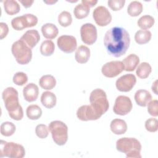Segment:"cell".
I'll return each instance as SVG.
<instances>
[{
	"instance_id": "6da1fadb",
	"label": "cell",
	"mask_w": 158,
	"mask_h": 158,
	"mask_svg": "<svg viewBox=\"0 0 158 158\" xmlns=\"http://www.w3.org/2000/svg\"><path fill=\"white\" fill-rule=\"evenodd\" d=\"M104 46L107 52L115 57L124 55L130 44L128 32L122 27H113L107 31L104 38Z\"/></svg>"
},
{
	"instance_id": "7a4b0ae2",
	"label": "cell",
	"mask_w": 158,
	"mask_h": 158,
	"mask_svg": "<svg viewBox=\"0 0 158 158\" xmlns=\"http://www.w3.org/2000/svg\"><path fill=\"white\" fill-rule=\"evenodd\" d=\"M5 107L10 117L15 120H20L23 117V111L19 102V94L13 87H7L2 94Z\"/></svg>"
},
{
	"instance_id": "3957f363",
	"label": "cell",
	"mask_w": 158,
	"mask_h": 158,
	"mask_svg": "<svg viewBox=\"0 0 158 158\" xmlns=\"http://www.w3.org/2000/svg\"><path fill=\"white\" fill-rule=\"evenodd\" d=\"M116 149L119 152L125 153L127 158H141V144L135 138L124 137L116 142Z\"/></svg>"
},
{
	"instance_id": "277c9868",
	"label": "cell",
	"mask_w": 158,
	"mask_h": 158,
	"mask_svg": "<svg viewBox=\"0 0 158 158\" xmlns=\"http://www.w3.org/2000/svg\"><path fill=\"white\" fill-rule=\"evenodd\" d=\"M89 102L90 106L99 117H101L109 109V104L107 95L102 89L97 88L92 91L89 96Z\"/></svg>"
},
{
	"instance_id": "5b68a950",
	"label": "cell",
	"mask_w": 158,
	"mask_h": 158,
	"mask_svg": "<svg viewBox=\"0 0 158 158\" xmlns=\"http://www.w3.org/2000/svg\"><path fill=\"white\" fill-rule=\"evenodd\" d=\"M11 51L16 61L19 64L25 65L31 61L32 58L31 49L21 39L12 44Z\"/></svg>"
},
{
	"instance_id": "8992f818",
	"label": "cell",
	"mask_w": 158,
	"mask_h": 158,
	"mask_svg": "<svg viewBox=\"0 0 158 158\" xmlns=\"http://www.w3.org/2000/svg\"><path fill=\"white\" fill-rule=\"evenodd\" d=\"M49 130L51 131L54 142L59 145H64L68 139V127L62 121H52L49 126Z\"/></svg>"
},
{
	"instance_id": "52a82bcc",
	"label": "cell",
	"mask_w": 158,
	"mask_h": 158,
	"mask_svg": "<svg viewBox=\"0 0 158 158\" xmlns=\"http://www.w3.org/2000/svg\"><path fill=\"white\" fill-rule=\"evenodd\" d=\"M25 155V150L23 146L14 142H7L1 140L0 142V157H7L10 158H22Z\"/></svg>"
},
{
	"instance_id": "ba28073f",
	"label": "cell",
	"mask_w": 158,
	"mask_h": 158,
	"mask_svg": "<svg viewBox=\"0 0 158 158\" xmlns=\"http://www.w3.org/2000/svg\"><path fill=\"white\" fill-rule=\"evenodd\" d=\"M37 23V17L31 14H27L22 16L15 17L11 21L12 28L17 31L23 30L26 28L34 27Z\"/></svg>"
},
{
	"instance_id": "9c48e42d",
	"label": "cell",
	"mask_w": 158,
	"mask_h": 158,
	"mask_svg": "<svg viewBox=\"0 0 158 158\" xmlns=\"http://www.w3.org/2000/svg\"><path fill=\"white\" fill-rule=\"evenodd\" d=\"M132 107L133 105L130 98L121 95L116 98L113 111L117 115H125L131 110Z\"/></svg>"
},
{
	"instance_id": "30bf717a",
	"label": "cell",
	"mask_w": 158,
	"mask_h": 158,
	"mask_svg": "<svg viewBox=\"0 0 158 158\" xmlns=\"http://www.w3.org/2000/svg\"><path fill=\"white\" fill-rule=\"evenodd\" d=\"M80 35L84 43L88 45H92L97 40V29L92 23H85L80 28Z\"/></svg>"
},
{
	"instance_id": "8fae6325",
	"label": "cell",
	"mask_w": 158,
	"mask_h": 158,
	"mask_svg": "<svg viewBox=\"0 0 158 158\" xmlns=\"http://www.w3.org/2000/svg\"><path fill=\"white\" fill-rule=\"evenodd\" d=\"M93 17L96 23L100 27L109 25L112 21V15L109 10L104 6H98L93 13Z\"/></svg>"
},
{
	"instance_id": "7c38bea8",
	"label": "cell",
	"mask_w": 158,
	"mask_h": 158,
	"mask_svg": "<svg viewBox=\"0 0 158 158\" xmlns=\"http://www.w3.org/2000/svg\"><path fill=\"white\" fill-rule=\"evenodd\" d=\"M124 70L122 62L119 60L110 61L103 65L101 69L102 73L107 78L117 77Z\"/></svg>"
},
{
	"instance_id": "4fadbf2b",
	"label": "cell",
	"mask_w": 158,
	"mask_h": 158,
	"mask_svg": "<svg viewBox=\"0 0 158 158\" xmlns=\"http://www.w3.org/2000/svg\"><path fill=\"white\" fill-rule=\"evenodd\" d=\"M57 44L59 49L65 53H72L77 48V40L73 36L62 35L58 38Z\"/></svg>"
},
{
	"instance_id": "5bb4252c",
	"label": "cell",
	"mask_w": 158,
	"mask_h": 158,
	"mask_svg": "<svg viewBox=\"0 0 158 158\" xmlns=\"http://www.w3.org/2000/svg\"><path fill=\"white\" fill-rule=\"evenodd\" d=\"M136 82V78L133 74H125L118 78L115 86L117 89L121 92H128L133 88Z\"/></svg>"
},
{
	"instance_id": "9a60e30c",
	"label": "cell",
	"mask_w": 158,
	"mask_h": 158,
	"mask_svg": "<svg viewBox=\"0 0 158 158\" xmlns=\"http://www.w3.org/2000/svg\"><path fill=\"white\" fill-rule=\"evenodd\" d=\"M77 116L79 120L82 121L96 120L101 117L94 112L90 105H83L80 107L77 111Z\"/></svg>"
},
{
	"instance_id": "2e32d148",
	"label": "cell",
	"mask_w": 158,
	"mask_h": 158,
	"mask_svg": "<svg viewBox=\"0 0 158 158\" xmlns=\"http://www.w3.org/2000/svg\"><path fill=\"white\" fill-rule=\"evenodd\" d=\"M38 87L33 83H30L23 88V95L24 99L28 102H31L36 101L38 97Z\"/></svg>"
},
{
	"instance_id": "e0dca14e",
	"label": "cell",
	"mask_w": 158,
	"mask_h": 158,
	"mask_svg": "<svg viewBox=\"0 0 158 158\" xmlns=\"http://www.w3.org/2000/svg\"><path fill=\"white\" fill-rule=\"evenodd\" d=\"M31 49L33 48L40 40L38 31L36 30H30L27 31L20 38Z\"/></svg>"
},
{
	"instance_id": "ac0fdd59",
	"label": "cell",
	"mask_w": 158,
	"mask_h": 158,
	"mask_svg": "<svg viewBox=\"0 0 158 158\" xmlns=\"http://www.w3.org/2000/svg\"><path fill=\"white\" fill-rule=\"evenodd\" d=\"M135 100L136 104L141 107H146L151 101V93L146 89H139L135 94Z\"/></svg>"
},
{
	"instance_id": "d6986e66",
	"label": "cell",
	"mask_w": 158,
	"mask_h": 158,
	"mask_svg": "<svg viewBox=\"0 0 158 158\" xmlns=\"http://www.w3.org/2000/svg\"><path fill=\"white\" fill-rule=\"evenodd\" d=\"M90 57L89 49L84 45L80 46L76 50L75 58L76 61L79 64L86 63Z\"/></svg>"
},
{
	"instance_id": "ffe728a7",
	"label": "cell",
	"mask_w": 158,
	"mask_h": 158,
	"mask_svg": "<svg viewBox=\"0 0 158 158\" xmlns=\"http://www.w3.org/2000/svg\"><path fill=\"white\" fill-rule=\"evenodd\" d=\"M111 131L115 135H123L127 130V124L125 120L115 118L112 120L110 125Z\"/></svg>"
},
{
	"instance_id": "44dd1931",
	"label": "cell",
	"mask_w": 158,
	"mask_h": 158,
	"mask_svg": "<svg viewBox=\"0 0 158 158\" xmlns=\"http://www.w3.org/2000/svg\"><path fill=\"white\" fill-rule=\"evenodd\" d=\"M122 63L123 64L124 70L125 71L132 72L139 64V58L137 55L135 54H131L123 60Z\"/></svg>"
},
{
	"instance_id": "7402d4cb",
	"label": "cell",
	"mask_w": 158,
	"mask_h": 158,
	"mask_svg": "<svg viewBox=\"0 0 158 158\" xmlns=\"http://www.w3.org/2000/svg\"><path fill=\"white\" fill-rule=\"evenodd\" d=\"M41 32L44 38L46 39L52 40L57 36L59 30L57 27L54 24L47 23L42 26Z\"/></svg>"
},
{
	"instance_id": "603a6c76",
	"label": "cell",
	"mask_w": 158,
	"mask_h": 158,
	"mask_svg": "<svg viewBox=\"0 0 158 158\" xmlns=\"http://www.w3.org/2000/svg\"><path fill=\"white\" fill-rule=\"evenodd\" d=\"M57 102L56 95L51 91H44L41 96V102L43 106L48 109L54 107Z\"/></svg>"
},
{
	"instance_id": "cb8c5ba5",
	"label": "cell",
	"mask_w": 158,
	"mask_h": 158,
	"mask_svg": "<svg viewBox=\"0 0 158 158\" xmlns=\"http://www.w3.org/2000/svg\"><path fill=\"white\" fill-rule=\"evenodd\" d=\"M39 84L43 89L50 90L55 87L56 85V80L52 75H45L40 78Z\"/></svg>"
},
{
	"instance_id": "d4e9b609",
	"label": "cell",
	"mask_w": 158,
	"mask_h": 158,
	"mask_svg": "<svg viewBox=\"0 0 158 158\" xmlns=\"http://www.w3.org/2000/svg\"><path fill=\"white\" fill-rule=\"evenodd\" d=\"M151 32L147 30H139L135 35V40L139 44L148 43L151 39Z\"/></svg>"
},
{
	"instance_id": "484cf974",
	"label": "cell",
	"mask_w": 158,
	"mask_h": 158,
	"mask_svg": "<svg viewBox=\"0 0 158 158\" xmlns=\"http://www.w3.org/2000/svg\"><path fill=\"white\" fill-rule=\"evenodd\" d=\"M3 4L5 12L10 15L16 14L20 10V5L16 1L6 0L3 2Z\"/></svg>"
},
{
	"instance_id": "4316f807",
	"label": "cell",
	"mask_w": 158,
	"mask_h": 158,
	"mask_svg": "<svg viewBox=\"0 0 158 158\" xmlns=\"http://www.w3.org/2000/svg\"><path fill=\"white\" fill-rule=\"evenodd\" d=\"M151 72L152 68L150 64L148 62H142L138 66L136 70V73L139 78L145 79L149 76Z\"/></svg>"
},
{
	"instance_id": "83f0119b",
	"label": "cell",
	"mask_w": 158,
	"mask_h": 158,
	"mask_svg": "<svg viewBox=\"0 0 158 158\" xmlns=\"http://www.w3.org/2000/svg\"><path fill=\"white\" fill-rule=\"evenodd\" d=\"M26 114L30 120H38L42 115V110L38 105H30L27 108Z\"/></svg>"
},
{
	"instance_id": "f1b7e54d",
	"label": "cell",
	"mask_w": 158,
	"mask_h": 158,
	"mask_svg": "<svg viewBox=\"0 0 158 158\" xmlns=\"http://www.w3.org/2000/svg\"><path fill=\"white\" fill-rule=\"evenodd\" d=\"M155 22L154 19L149 15H145L141 17L138 22V26L142 30H147L151 28Z\"/></svg>"
},
{
	"instance_id": "f546056e",
	"label": "cell",
	"mask_w": 158,
	"mask_h": 158,
	"mask_svg": "<svg viewBox=\"0 0 158 158\" xmlns=\"http://www.w3.org/2000/svg\"><path fill=\"white\" fill-rule=\"evenodd\" d=\"M40 49V52L43 56H50L54 52V43L51 40H45L41 43Z\"/></svg>"
},
{
	"instance_id": "4dcf8cb0",
	"label": "cell",
	"mask_w": 158,
	"mask_h": 158,
	"mask_svg": "<svg viewBox=\"0 0 158 158\" xmlns=\"http://www.w3.org/2000/svg\"><path fill=\"white\" fill-rule=\"evenodd\" d=\"M143 11L142 4L137 1L131 2L127 7V13L131 17L138 16Z\"/></svg>"
},
{
	"instance_id": "1f68e13d",
	"label": "cell",
	"mask_w": 158,
	"mask_h": 158,
	"mask_svg": "<svg viewBox=\"0 0 158 158\" xmlns=\"http://www.w3.org/2000/svg\"><path fill=\"white\" fill-rule=\"evenodd\" d=\"M89 12V7L82 3L77 5L73 10L74 15L77 19H82L86 17Z\"/></svg>"
},
{
	"instance_id": "d6a6232c",
	"label": "cell",
	"mask_w": 158,
	"mask_h": 158,
	"mask_svg": "<svg viewBox=\"0 0 158 158\" xmlns=\"http://www.w3.org/2000/svg\"><path fill=\"white\" fill-rule=\"evenodd\" d=\"M15 130V125L10 122H5L1 125V133L4 136H12Z\"/></svg>"
},
{
	"instance_id": "836d02e7",
	"label": "cell",
	"mask_w": 158,
	"mask_h": 158,
	"mask_svg": "<svg viewBox=\"0 0 158 158\" xmlns=\"http://www.w3.org/2000/svg\"><path fill=\"white\" fill-rule=\"evenodd\" d=\"M58 22L64 27L70 26L72 22V17L70 13L67 11H62L58 15Z\"/></svg>"
},
{
	"instance_id": "e575fe53",
	"label": "cell",
	"mask_w": 158,
	"mask_h": 158,
	"mask_svg": "<svg viewBox=\"0 0 158 158\" xmlns=\"http://www.w3.org/2000/svg\"><path fill=\"white\" fill-rule=\"evenodd\" d=\"M13 82L18 85L22 86L25 85L28 81V77L26 73L22 72H19L14 74L13 77Z\"/></svg>"
},
{
	"instance_id": "d590c367",
	"label": "cell",
	"mask_w": 158,
	"mask_h": 158,
	"mask_svg": "<svg viewBox=\"0 0 158 158\" xmlns=\"http://www.w3.org/2000/svg\"><path fill=\"white\" fill-rule=\"evenodd\" d=\"M49 128L44 124H39L36 127L35 133L36 136L41 139L46 138L49 135Z\"/></svg>"
},
{
	"instance_id": "8d00e7d4",
	"label": "cell",
	"mask_w": 158,
	"mask_h": 158,
	"mask_svg": "<svg viewBox=\"0 0 158 158\" xmlns=\"http://www.w3.org/2000/svg\"><path fill=\"white\" fill-rule=\"evenodd\" d=\"M145 128L149 132H156L158 130V121L155 118H149L145 122Z\"/></svg>"
},
{
	"instance_id": "74e56055",
	"label": "cell",
	"mask_w": 158,
	"mask_h": 158,
	"mask_svg": "<svg viewBox=\"0 0 158 158\" xmlns=\"http://www.w3.org/2000/svg\"><path fill=\"white\" fill-rule=\"evenodd\" d=\"M125 3V0H110L107 2L109 7L114 11H118L122 9Z\"/></svg>"
},
{
	"instance_id": "f35d334b",
	"label": "cell",
	"mask_w": 158,
	"mask_h": 158,
	"mask_svg": "<svg viewBox=\"0 0 158 158\" xmlns=\"http://www.w3.org/2000/svg\"><path fill=\"white\" fill-rule=\"evenodd\" d=\"M148 113L153 116H158V101L157 99L151 101L148 104Z\"/></svg>"
},
{
	"instance_id": "ab89813d",
	"label": "cell",
	"mask_w": 158,
	"mask_h": 158,
	"mask_svg": "<svg viewBox=\"0 0 158 158\" xmlns=\"http://www.w3.org/2000/svg\"><path fill=\"white\" fill-rule=\"evenodd\" d=\"M0 29V39L2 40L7 35L9 32V27L6 23L1 22Z\"/></svg>"
},
{
	"instance_id": "60d3db41",
	"label": "cell",
	"mask_w": 158,
	"mask_h": 158,
	"mask_svg": "<svg viewBox=\"0 0 158 158\" xmlns=\"http://www.w3.org/2000/svg\"><path fill=\"white\" fill-rule=\"evenodd\" d=\"M81 3L88 6L90 8V7H94L98 3V1H95V0H82Z\"/></svg>"
},
{
	"instance_id": "b9f144b4",
	"label": "cell",
	"mask_w": 158,
	"mask_h": 158,
	"mask_svg": "<svg viewBox=\"0 0 158 158\" xmlns=\"http://www.w3.org/2000/svg\"><path fill=\"white\" fill-rule=\"evenodd\" d=\"M19 2L23 5L25 8H28L31 6L34 2L33 0H19Z\"/></svg>"
},
{
	"instance_id": "7bdbcfd3",
	"label": "cell",
	"mask_w": 158,
	"mask_h": 158,
	"mask_svg": "<svg viewBox=\"0 0 158 158\" xmlns=\"http://www.w3.org/2000/svg\"><path fill=\"white\" fill-rule=\"evenodd\" d=\"M157 80H156L152 85V91L156 94L157 95Z\"/></svg>"
},
{
	"instance_id": "ee69618b",
	"label": "cell",
	"mask_w": 158,
	"mask_h": 158,
	"mask_svg": "<svg viewBox=\"0 0 158 158\" xmlns=\"http://www.w3.org/2000/svg\"><path fill=\"white\" fill-rule=\"evenodd\" d=\"M57 2V1H44V3H46V4H49V5H51V4H54V3H56V2Z\"/></svg>"
}]
</instances>
